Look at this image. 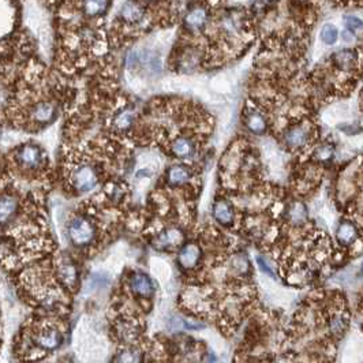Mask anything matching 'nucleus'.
Masks as SVG:
<instances>
[{"instance_id":"26","label":"nucleus","mask_w":363,"mask_h":363,"mask_svg":"<svg viewBox=\"0 0 363 363\" xmlns=\"http://www.w3.org/2000/svg\"><path fill=\"white\" fill-rule=\"evenodd\" d=\"M258 264H259V266H261V269L264 270V272H266V273H268L269 276H272V277H275V275H273V270L270 269L269 266L265 264L264 259L261 258V257H258Z\"/></svg>"},{"instance_id":"19","label":"nucleus","mask_w":363,"mask_h":363,"mask_svg":"<svg viewBox=\"0 0 363 363\" xmlns=\"http://www.w3.org/2000/svg\"><path fill=\"white\" fill-rule=\"evenodd\" d=\"M118 363H139L141 354L138 351H123L116 358Z\"/></svg>"},{"instance_id":"6","label":"nucleus","mask_w":363,"mask_h":363,"mask_svg":"<svg viewBox=\"0 0 363 363\" xmlns=\"http://www.w3.org/2000/svg\"><path fill=\"white\" fill-rule=\"evenodd\" d=\"M18 212V199L11 195L0 197V224H6Z\"/></svg>"},{"instance_id":"5","label":"nucleus","mask_w":363,"mask_h":363,"mask_svg":"<svg viewBox=\"0 0 363 363\" xmlns=\"http://www.w3.org/2000/svg\"><path fill=\"white\" fill-rule=\"evenodd\" d=\"M308 137L310 135H308L307 127L304 124H298V126L291 127L286 132V142L294 148H301V146L307 143Z\"/></svg>"},{"instance_id":"2","label":"nucleus","mask_w":363,"mask_h":363,"mask_svg":"<svg viewBox=\"0 0 363 363\" xmlns=\"http://www.w3.org/2000/svg\"><path fill=\"white\" fill-rule=\"evenodd\" d=\"M72 184L79 191H89L97 184L99 175L94 170V167L89 164H81L77 167L71 175Z\"/></svg>"},{"instance_id":"20","label":"nucleus","mask_w":363,"mask_h":363,"mask_svg":"<svg viewBox=\"0 0 363 363\" xmlns=\"http://www.w3.org/2000/svg\"><path fill=\"white\" fill-rule=\"evenodd\" d=\"M290 217L292 221L295 223H301L306 219V209L302 204H295L292 205V208L290 209Z\"/></svg>"},{"instance_id":"12","label":"nucleus","mask_w":363,"mask_h":363,"mask_svg":"<svg viewBox=\"0 0 363 363\" xmlns=\"http://www.w3.org/2000/svg\"><path fill=\"white\" fill-rule=\"evenodd\" d=\"M357 237H358V231L352 223H350V221L341 223L340 227H339V230H337V239H339L341 243L347 244V243L355 242Z\"/></svg>"},{"instance_id":"7","label":"nucleus","mask_w":363,"mask_h":363,"mask_svg":"<svg viewBox=\"0 0 363 363\" xmlns=\"http://www.w3.org/2000/svg\"><path fill=\"white\" fill-rule=\"evenodd\" d=\"M130 287L139 297H150L153 294V284L146 275L142 273H137L131 277L130 280Z\"/></svg>"},{"instance_id":"17","label":"nucleus","mask_w":363,"mask_h":363,"mask_svg":"<svg viewBox=\"0 0 363 363\" xmlns=\"http://www.w3.org/2000/svg\"><path fill=\"white\" fill-rule=\"evenodd\" d=\"M172 150L178 157H188L193 153V145L186 138H179L172 143Z\"/></svg>"},{"instance_id":"11","label":"nucleus","mask_w":363,"mask_h":363,"mask_svg":"<svg viewBox=\"0 0 363 363\" xmlns=\"http://www.w3.org/2000/svg\"><path fill=\"white\" fill-rule=\"evenodd\" d=\"M190 178V172L186 167L183 165H174L171 167L170 171H168V175H167V179H168V183L171 186H179V184H183L186 183Z\"/></svg>"},{"instance_id":"22","label":"nucleus","mask_w":363,"mask_h":363,"mask_svg":"<svg viewBox=\"0 0 363 363\" xmlns=\"http://www.w3.org/2000/svg\"><path fill=\"white\" fill-rule=\"evenodd\" d=\"M132 123V116L131 114H128V112H123L121 115L116 118L115 121V124L118 128H121V130H126L128 127L131 126Z\"/></svg>"},{"instance_id":"21","label":"nucleus","mask_w":363,"mask_h":363,"mask_svg":"<svg viewBox=\"0 0 363 363\" xmlns=\"http://www.w3.org/2000/svg\"><path fill=\"white\" fill-rule=\"evenodd\" d=\"M107 6H108V3H105V1H88V3H85V11L90 15H96V14L104 11Z\"/></svg>"},{"instance_id":"13","label":"nucleus","mask_w":363,"mask_h":363,"mask_svg":"<svg viewBox=\"0 0 363 363\" xmlns=\"http://www.w3.org/2000/svg\"><path fill=\"white\" fill-rule=\"evenodd\" d=\"M60 340L61 337L59 335V332L54 329L45 330V332H43L39 336V339H37L40 346L44 347L47 350H54V348H56V347L60 344Z\"/></svg>"},{"instance_id":"16","label":"nucleus","mask_w":363,"mask_h":363,"mask_svg":"<svg viewBox=\"0 0 363 363\" xmlns=\"http://www.w3.org/2000/svg\"><path fill=\"white\" fill-rule=\"evenodd\" d=\"M59 275H60L61 280L64 281L68 286H72L77 281V269L71 262H63L59 268Z\"/></svg>"},{"instance_id":"14","label":"nucleus","mask_w":363,"mask_h":363,"mask_svg":"<svg viewBox=\"0 0 363 363\" xmlns=\"http://www.w3.org/2000/svg\"><path fill=\"white\" fill-rule=\"evenodd\" d=\"M143 15V10L139 4L135 3H126L121 7V17L126 19L127 22H137Z\"/></svg>"},{"instance_id":"27","label":"nucleus","mask_w":363,"mask_h":363,"mask_svg":"<svg viewBox=\"0 0 363 363\" xmlns=\"http://www.w3.org/2000/svg\"><path fill=\"white\" fill-rule=\"evenodd\" d=\"M7 101V92L3 88H0V107Z\"/></svg>"},{"instance_id":"24","label":"nucleus","mask_w":363,"mask_h":363,"mask_svg":"<svg viewBox=\"0 0 363 363\" xmlns=\"http://www.w3.org/2000/svg\"><path fill=\"white\" fill-rule=\"evenodd\" d=\"M332 156H333V149L328 146V145H325V146H321V148L317 150V157H318L321 161H328V160L332 159Z\"/></svg>"},{"instance_id":"18","label":"nucleus","mask_w":363,"mask_h":363,"mask_svg":"<svg viewBox=\"0 0 363 363\" xmlns=\"http://www.w3.org/2000/svg\"><path fill=\"white\" fill-rule=\"evenodd\" d=\"M337 29L333 26V25H330V23H326L322 30H321V40L324 41L325 44H335L336 41H337Z\"/></svg>"},{"instance_id":"8","label":"nucleus","mask_w":363,"mask_h":363,"mask_svg":"<svg viewBox=\"0 0 363 363\" xmlns=\"http://www.w3.org/2000/svg\"><path fill=\"white\" fill-rule=\"evenodd\" d=\"M32 116H33L34 121H39V123L51 121L55 116V107L48 101H41L39 104L34 105Z\"/></svg>"},{"instance_id":"3","label":"nucleus","mask_w":363,"mask_h":363,"mask_svg":"<svg viewBox=\"0 0 363 363\" xmlns=\"http://www.w3.org/2000/svg\"><path fill=\"white\" fill-rule=\"evenodd\" d=\"M18 163L25 168H37L43 163V152L34 143H26L19 148L17 153Z\"/></svg>"},{"instance_id":"1","label":"nucleus","mask_w":363,"mask_h":363,"mask_svg":"<svg viewBox=\"0 0 363 363\" xmlns=\"http://www.w3.org/2000/svg\"><path fill=\"white\" fill-rule=\"evenodd\" d=\"M94 235H96V231H94L93 224L86 217L77 216L71 219L68 224V237L74 244L86 246L89 243H92Z\"/></svg>"},{"instance_id":"4","label":"nucleus","mask_w":363,"mask_h":363,"mask_svg":"<svg viewBox=\"0 0 363 363\" xmlns=\"http://www.w3.org/2000/svg\"><path fill=\"white\" fill-rule=\"evenodd\" d=\"M199 257H201V248H199L198 244L188 243L182 248L181 253H179V264L186 269H191L198 264Z\"/></svg>"},{"instance_id":"25","label":"nucleus","mask_w":363,"mask_h":363,"mask_svg":"<svg viewBox=\"0 0 363 363\" xmlns=\"http://www.w3.org/2000/svg\"><path fill=\"white\" fill-rule=\"evenodd\" d=\"M347 21V26L350 28L351 32H361V29H362V22H361V19L359 18H354V17H347L346 18Z\"/></svg>"},{"instance_id":"23","label":"nucleus","mask_w":363,"mask_h":363,"mask_svg":"<svg viewBox=\"0 0 363 363\" xmlns=\"http://www.w3.org/2000/svg\"><path fill=\"white\" fill-rule=\"evenodd\" d=\"M344 326H346V321L341 315H337L335 318L330 321V329L333 330L335 333H340L344 330Z\"/></svg>"},{"instance_id":"15","label":"nucleus","mask_w":363,"mask_h":363,"mask_svg":"<svg viewBox=\"0 0 363 363\" xmlns=\"http://www.w3.org/2000/svg\"><path fill=\"white\" fill-rule=\"evenodd\" d=\"M246 124L247 127L255 134H262L266 128V123H265L264 116L259 115L258 112H253L247 116L246 119Z\"/></svg>"},{"instance_id":"9","label":"nucleus","mask_w":363,"mask_h":363,"mask_svg":"<svg viewBox=\"0 0 363 363\" xmlns=\"http://www.w3.org/2000/svg\"><path fill=\"white\" fill-rule=\"evenodd\" d=\"M213 213H215L216 220L219 221L220 224L223 226H230L234 220V212H232V206L227 201L221 199L219 202L215 204V209H213Z\"/></svg>"},{"instance_id":"10","label":"nucleus","mask_w":363,"mask_h":363,"mask_svg":"<svg viewBox=\"0 0 363 363\" xmlns=\"http://www.w3.org/2000/svg\"><path fill=\"white\" fill-rule=\"evenodd\" d=\"M206 22V11L204 8H195L191 12H188L184 18V25L188 30H199Z\"/></svg>"}]
</instances>
